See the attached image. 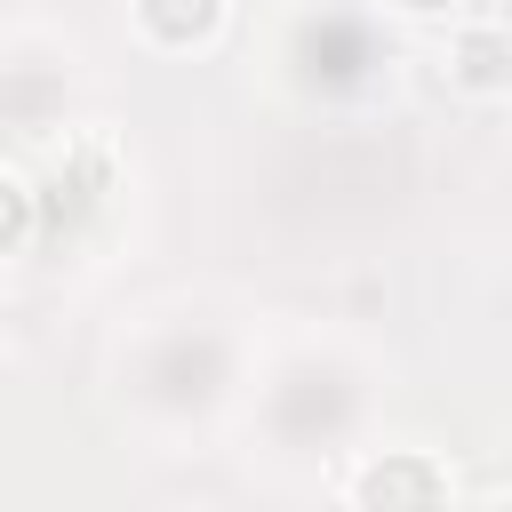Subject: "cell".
Listing matches in <instances>:
<instances>
[{
    "label": "cell",
    "instance_id": "1",
    "mask_svg": "<svg viewBox=\"0 0 512 512\" xmlns=\"http://www.w3.org/2000/svg\"><path fill=\"white\" fill-rule=\"evenodd\" d=\"M352 512H448V472L424 448H384L352 480Z\"/></svg>",
    "mask_w": 512,
    "mask_h": 512
},
{
    "label": "cell",
    "instance_id": "4",
    "mask_svg": "<svg viewBox=\"0 0 512 512\" xmlns=\"http://www.w3.org/2000/svg\"><path fill=\"white\" fill-rule=\"evenodd\" d=\"M24 232H32V192H24L16 176H0V256L24 248Z\"/></svg>",
    "mask_w": 512,
    "mask_h": 512
},
{
    "label": "cell",
    "instance_id": "2",
    "mask_svg": "<svg viewBox=\"0 0 512 512\" xmlns=\"http://www.w3.org/2000/svg\"><path fill=\"white\" fill-rule=\"evenodd\" d=\"M448 80L464 96H504L512 88V32L504 24H456L448 40Z\"/></svg>",
    "mask_w": 512,
    "mask_h": 512
},
{
    "label": "cell",
    "instance_id": "6",
    "mask_svg": "<svg viewBox=\"0 0 512 512\" xmlns=\"http://www.w3.org/2000/svg\"><path fill=\"white\" fill-rule=\"evenodd\" d=\"M488 512H512V496H496V504H488Z\"/></svg>",
    "mask_w": 512,
    "mask_h": 512
},
{
    "label": "cell",
    "instance_id": "3",
    "mask_svg": "<svg viewBox=\"0 0 512 512\" xmlns=\"http://www.w3.org/2000/svg\"><path fill=\"white\" fill-rule=\"evenodd\" d=\"M128 8H136V32L152 48H200L224 24V0H128Z\"/></svg>",
    "mask_w": 512,
    "mask_h": 512
},
{
    "label": "cell",
    "instance_id": "5",
    "mask_svg": "<svg viewBox=\"0 0 512 512\" xmlns=\"http://www.w3.org/2000/svg\"><path fill=\"white\" fill-rule=\"evenodd\" d=\"M400 16H440V8H456V0H392Z\"/></svg>",
    "mask_w": 512,
    "mask_h": 512
}]
</instances>
